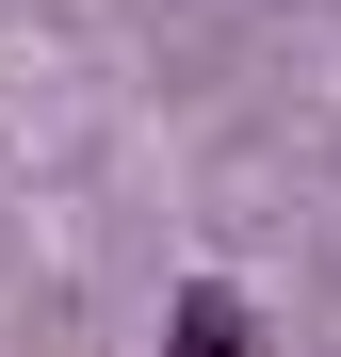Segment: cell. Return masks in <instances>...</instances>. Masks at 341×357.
<instances>
[{
    "label": "cell",
    "mask_w": 341,
    "mask_h": 357,
    "mask_svg": "<svg viewBox=\"0 0 341 357\" xmlns=\"http://www.w3.org/2000/svg\"><path fill=\"white\" fill-rule=\"evenodd\" d=\"M162 357H260V309L244 292H179L162 309Z\"/></svg>",
    "instance_id": "cell-1"
}]
</instances>
